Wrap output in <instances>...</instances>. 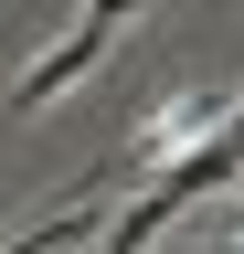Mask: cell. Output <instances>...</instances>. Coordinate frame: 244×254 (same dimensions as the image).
<instances>
[{
    "mask_svg": "<svg viewBox=\"0 0 244 254\" xmlns=\"http://www.w3.org/2000/svg\"><path fill=\"white\" fill-rule=\"evenodd\" d=\"M106 43H117V32L85 11V21H75V32H64V43H53L43 64H21V106H53V95H64L75 74H96V53H106Z\"/></svg>",
    "mask_w": 244,
    "mask_h": 254,
    "instance_id": "cell-1",
    "label": "cell"
},
{
    "mask_svg": "<svg viewBox=\"0 0 244 254\" xmlns=\"http://www.w3.org/2000/svg\"><path fill=\"white\" fill-rule=\"evenodd\" d=\"M223 138H234V148H244V95H234V117H223Z\"/></svg>",
    "mask_w": 244,
    "mask_h": 254,
    "instance_id": "cell-2",
    "label": "cell"
}]
</instances>
